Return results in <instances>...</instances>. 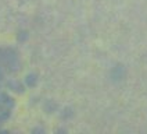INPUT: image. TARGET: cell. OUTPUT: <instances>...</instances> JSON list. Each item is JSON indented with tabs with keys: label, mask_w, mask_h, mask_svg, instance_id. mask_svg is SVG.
Here are the masks:
<instances>
[{
	"label": "cell",
	"mask_w": 147,
	"mask_h": 134,
	"mask_svg": "<svg viewBox=\"0 0 147 134\" xmlns=\"http://www.w3.org/2000/svg\"><path fill=\"white\" fill-rule=\"evenodd\" d=\"M26 83L29 84V85H35V84H36V75H35V74L28 75V78H26Z\"/></svg>",
	"instance_id": "cell-1"
}]
</instances>
